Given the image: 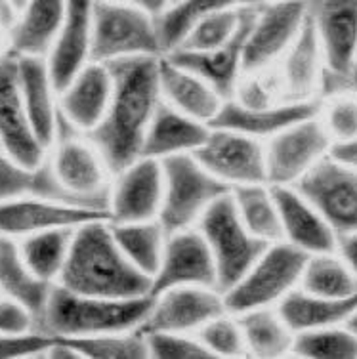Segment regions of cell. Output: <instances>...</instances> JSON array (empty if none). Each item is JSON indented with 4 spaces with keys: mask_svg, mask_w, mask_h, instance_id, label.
Here are the masks:
<instances>
[{
    "mask_svg": "<svg viewBox=\"0 0 357 359\" xmlns=\"http://www.w3.org/2000/svg\"><path fill=\"white\" fill-rule=\"evenodd\" d=\"M159 57L137 55L107 63L113 92L102 121L86 136L111 176L142 157L145 132L161 104Z\"/></svg>",
    "mask_w": 357,
    "mask_h": 359,
    "instance_id": "obj_1",
    "label": "cell"
},
{
    "mask_svg": "<svg viewBox=\"0 0 357 359\" xmlns=\"http://www.w3.org/2000/svg\"><path fill=\"white\" fill-rule=\"evenodd\" d=\"M79 294L109 298L151 297V279L132 266L111 235L107 218L75 228L58 283Z\"/></svg>",
    "mask_w": 357,
    "mask_h": 359,
    "instance_id": "obj_2",
    "label": "cell"
},
{
    "mask_svg": "<svg viewBox=\"0 0 357 359\" xmlns=\"http://www.w3.org/2000/svg\"><path fill=\"white\" fill-rule=\"evenodd\" d=\"M149 306L151 297H94L54 285L36 321V331L52 339H83L103 332L132 331L142 325Z\"/></svg>",
    "mask_w": 357,
    "mask_h": 359,
    "instance_id": "obj_3",
    "label": "cell"
},
{
    "mask_svg": "<svg viewBox=\"0 0 357 359\" xmlns=\"http://www.w3.org/2000/svg\"><path fill=\"white\" fill-rule=\"evenodd\" d=\"M163 165V203L159 210L166 233L195 228L216 201L229 194V187L213 176L195 155H176Z\"/></svg>",
    "mask_w": 357,
    "mask_h": 359,
    "instance_id": "obj_4",
    "label": "cell"
},
{
    "mask_svg": "<svg viewBox=\"0 0 357 359\" xmlns=\"http://www.w3.org/2000/svg\"><path fill=\"white\" fill-rule=\"evenodd\" d=\"M308 256L285 241L269 243L245 276L222 292L226 310L231 313L274 308L296 289Z\"/></svg>",
    "mask_w": 357,
    "mask_h": 359,
    "instance_id": "obj_5",
    "label": "cell"
},
{
    "mask_svg": "<svg viewBox=\"0 0 357 359\" xmlns=\"http://www.w3.org/2000/svg\"><path fill=\"white\" fill-rule=\"evenodd\" d=\"M137 55H163L155 15L128 0H94L92 62L111 63Z\"/></svg>",
    "mask_w": 357,
    "mask_h": 359,
    "instance_id": "obj_6",
    "label": "cell"
},
{
    "mask_svg": "<svg viewBox=\"0 0 357 359\" xmlns=\"http://www.w3.org/2000/svg\"><path fill=\"white\" fill-rule=\"evenodd\" d=\"M195 228L199 229L213 255L216 287L220 292L237 283L269 245L245 228L229 194L216 201Z\"/></svg>",
    "mask_w": 357,
    "mask_h": 359,
    "instance_id": "obj_7",
    "label": "cell"
},
{
    "mask_svg": "<svg viewBox=\"0 0 357 359\" xmlns=\"http://www.w3.org/2000/svg\"><path fill=\"white\" fill-rule=\"evenodd\" d=\"M55 178L71 194L107 210L111 172L88 136L58 115L54 142L48 149Z\"/></svg>",
    "mask_w": 357,
    "mask_h": 359,
    "instance_id": "obj_8",
    "label": "cell"
},
{
    "mask_svg": "<svg viewBox=\"0 0 357 359\" xmlns=\"http://www.w3.org/2000/svg\"><path fill=\"white\" fill-rule=\"evenodd\" d=\"M338 235L357 229V170L330 155L316 163L292 186Z\"/></svg>",
    "mask_w": 357,
    "mask_h": 359,
    "instance_id": "obj_9",
    "label": "cell"
},
{
    "mask_svg": "<svg viewBox=\"0 0 357 359\" xmlns=\"http://www.w3.org/2000/svg\"><path fill=\"white\" fill-rule=\"evenodd\" d=\"M306 15V0H275L255 6V15L245 36L243 71H266L279 62L300 33Z\"/></svg>",
    "mask_w": 357,
    "mask_h": 359,
    "instance_id": "obj_10",
    "label": "cell"
},
{
    "mask_svg": "<svg viewBox=\"0 0 357 359\" xmlns=\"http://www.w3.org/2000/svg\"><path fill=\"white\" fill-rule=\"evenodd\" d=\"M330 144L317 115L283 128L264 142L266 182L269 186H295L311 166L329 155Z\"/></svg>",
    "mask_w": 357,
    "mask_h": 359,
    "instance_id": "obj_11",
    "label": "cell"
},
{
    "mask_svg": "<svg viewBox=\"0 0 357 359\" xmlns=\"http://www.w3.org/2000/svg\"><path fill=\"white\" fill-rule=\"evenodd\" d=\"M193 155L229 189L266 182L264 142L247 134L210 126L205 144Z\"/></svg>",
    "mask_w": 357,
    "mask_h": 359,
    "instance_id": "obj_12",
    "label": "cell"
},
{
    "mask_svg": "<svg viewBox=\"0 0 357 359\" xmlns=\"http://www.w3.org/2000/svg\"><path fill=\"white\" fill-rule=\"evenodd\" d=\"M163 203V165L149 157H137L111 176L107 189V220H157Z\"/></svg>",
    "mask_w": 357,
    "mask_h": 359,
    "instance_id": "obj_13",
    "label": "cell"
},
{
    "mask_svg": "<svg viewBox=\"0 0 357 359\" xmlns=\"http://www.w3.org/2000/svg\"><path fill=\"white\" fill-rule=\"evenodd\" d=\"M226 311L224 297L214 287H174L151 297L147 316L137 327L144 332H189Z\"/></svg>",
    "mask_w": 357,
    "mask_h": 359,
    "instance_id": "obj_14",
    "label": "cell"
},
{
    "mask_svg": "<svg viewBox=\"0 0 357 359\" xmlns=\"http://www.w3.org/2000/svg\"><path fill=\"white\" fill-rule=\"evenodd\" d=\"M174 287H216V268L208 245L197 228L168 233L163 258L151 277V292Z\"/></svg>",
    "mask_w": 357,
    "mask_h": 359,
    "instance_id": "obj_15",
    "label": "cell"
},
{
    "mask_svg": "<svg viewBox=\"0 0 357 359\" xmlns=\"http://www.w3.org/2000/svg\"><path fill=\"white\" fill-rule=\"evenodd\" d=\"M0 149L29 166L48 155L29 123L18 83V55L10 50L0 54Z\"/></svg>",
    "mask_w": 357,
    "mask_h": 359,
    "instance_id": "obj_16",
    "label": "cell"
},
{
    "mask_svg": "<svg viewBox=\"0 0 357 359\" xmlns=\"http://www.w3.org/2000/svg\"><path fill=\"white\" fill-rule=\"evenodd\" d=\"M96 218H107L102 208L65 201L23 197L0 203V235L21 239L27 235L60 228H79Z\"/></svg>",
    "mask_w": 357,
    "mask_h": 359,
    "instance_id": "obj_17",
    "label": "cell"
},
{
    "mask_svg": "<svg viewBox=\"0 0 357 359\" xmlns=\"http://www.w3.org/2000/svg\"><path fill=\"white\" fill-rule=\"evenodd\" d=\"M325 67L348 75L357 52V0H306Z\"/></svg>",
    "mask_w": 357,
    "mask_h": 359,
    "instance_id": "obj_18",
    "label": "cell"
},
{
    "mask_svg": "<svg viewBox=\"0 0 357 359\" xmlns=\"http://www.w3.org/2000/svg\"><path fill=\"white\" fill-rule=\"evenodd\" d=\"M92 12L94 0H69L62 27L44 55L58 92L92 62Z\"/></svg>",
    "mask_w": 357,
    "mask_h": 359,
    "instance_id": "obj_19",
    "label": "cell"
},
{
    "mask_svg": "<svg viewBox=\"0 0 357 359\" xmlns=\"http://www.w3.org/2000/svg\"><path fill=\"white\" fill-rule=\"evenodd\" d=\"M319 109H321L319 100H285L262 109H247L234 100H224L210 126L229 128L266 142L274 134L295 125L298 121L316 117Z\"/></svg>",
    "mask_w": 357,
    "mask_h": 359,
    "instance_id": "obj_20",
    "label": "cell"
},
{
    "mask_svg": "<svg viewBox=\"0 0 357 359\" xmlns=\"http://www.w3.org/2000/svg\"><path fill=\"white\" fill-rule=\"evenodd\" d=\"M113 92L109 65L90 62L58 94L60 115L84 134L102 121Z\"/></svg>",
    "mask_w": 357,
    "mask_h": 359,
    "instance_id": "obj_21",
    "label": "cell"
},
{
    "mask_svg": "<svg viewBox=\"0 0 357 359\" xmlns=\"http://www.w3.org/2000/svg\"><path fill=\"white\" fill-rule=\"evenodd\" d=\"M281 224V241L306 255L330 252L337 247V233L323 216L304 199L292 186H271Z\"/></svg>",
    "mask_w": 357,
    "mask_h": 359,
    "instance_id": "obj_22",
    "label": "cell"
},
{
    "mask_svg": "<svg viewBox=\"0 0 357 359\" xmlns=\"http://www.w3.org/2000/svg\"><path fill=\"white\" fill-rule=\"evenodd\" d=\"M18 83L29 123L39 142L50 149L60 115V92L52 81L44 55H18Z\"/></svg>",
    "mask_w": 357,
    "mask_h": 359,
    "instance_id": "obj_23",
    "label": "cell"
},
{
    "mask_svg": "<svg viewBox=\"0 0 357 359\" xmlns=\"http://www.w3.org/2000/svg\"><path fill=\"white\" fill-rule=\"evenodd\" d=\"M210 125L174 109L161 100L145 132L142 157L165 161L176 155H193L205 144Z\"/></svg>",
    "mask_w": 357,
    "mask_h": 359,
    "instance_id": "obj_24",
    "label": "cell"
},
{
    "mask_svg": "<svg viewBox=\"0 0 357 359\" xmlns=\"http://www.w3.org/2000/svg\"><path fill=\"white\" fill-rule=\"evenodd\" d=\"M159 90L165 104L206 125L213 123L224 104V97L205 79L165 54L159 57Z\"/></svg>",
    "mask_w": 357,
    "mask_h": 359,
    "instance_id": "obj_25",
    "label": "cell"
},
{
    "mask_svg": "<svg viewBox=\"0 0 357 359\" xmlns=\"http://www.w3.org/2000/svg\"><path fill=\"white\" fill-rule=\"evenodd\" d=\"M255 15V6L250 10L248 20L241 31L226 44L208 52H187V50H174L168 52L170 60L180 65H184L193 73H197L201 79H205L224 100L234 96L235 86L243 76V50H245V36L250 27V21Z\"/></svg>",
    "mask_w": 357,
    "mask_h": 359,
    "instance_id": "obj_26",
    "label": "cell"
},
{
    "mask_svg": "<svg viewBox=\"0 0 357 359\" xmlns=\"http://www.w3.org/2000/svg\"><path fill=\"white\" fill-rule=\"evenodd\" d=\"M67 4L69 0H25L8 29V50L18 55H46L67 14Z\"/></svg>",
    "mask_w": 357,
    "mask_h": 359,
    "instance_id": "obj_27",
    "label": "cell"
},
{
    "mask_svg": "<svg viewBox=\"0 0 357 359\" xmlns=\"http://www.w3.org/2000/svg\"><path fill=\"white\" fill-rule=\"evenodd\" d=\"M23 197H41V199L65 201V203L102 208L65 189L60 184V180L55 178L48 155L39 165L29 166L0 149V203L2 201L23 199ZM102 210H105V208H102Z\"/></svg>",
    "mask_w": 357,
    "mask_h": 359,
    "instance_id": "obj_28",
    "label": "cell"
},
{
    "mask_svg": "<svg viewBox=\"0 0 357 359\" xmlns=\"http://www.w3.org/2000/svg\"><path fill=\"white\" fill-rule=\"evenodd\" d=\"M281 88L287 100H314L325 57L314 23L306 15L300 33L281 55Z\"/></svg>",
    "mask_w": 357,
    "mask_h": 359,
    "instance_id": "obj_29",
    "label": "cell"
},
{
    "mask_svg": "<svg viewBox=\"0 0 357 359\" xmlns=\"http://www.w3.org/2000/svg\"><path fill=\"white\" fill-rule=\"evenodd\" d=\"M292 332L346 325L357 308V294L351 298H330L296 287L275 306Z\"/></svg>",
    "mask_w": 357,
    "mask_h": 359,
    "instance_id": "obj_30",
    "label": "cell"
},
{
    "mask_svg": "<svg viewBox=\"0 0 357 359\" xmlns=\"http://www.w3.org/2000/svg\"><path fill=\"white\" fill-rule=\"evenodd\" d=\"M55 283H48L29 268L21 258L18 241L0 235V294L25 306L39 321L46 306L50 290Z\"/></svg>",
    "mask_w": 357,
    "mask_h": 359,
    "instance_id": "obj_31",
    "label": "cell"
},
{
    "mask_svg": "<svg viewBox=\"0 0 357 359\" xmlns=\"http://www.w3.org/2000/svg\"><path fill=\"white\" fill-rule=\"evenodd\" d=\"M109 222V220H107ZM111 235L124 258L149 279L157 271L168 233L159 220L109 222Z\"/></svg>",
    "mask_w": 357,
    "mask_h": 359,
    "instance_id": "obj_32",
    "label": "cell"
},
{
    "mask_svg": "<svg viewBox=\"0 0 357 359\" xmlns=\"http://www.w3.org/2000/svg\"><path fill=\"white\" fill-rule=\"evenodd\" d=\"M241 323L247 355L262 359L283 358L292 350L295 332L283 321L277 308H256V310L235 313Z\"/></svg>",
    "mask_w": 357,
    "mask_h": 359,
    "instance_id": "obj_33",
    "label": "cell"
},
{
    "mask_svg": "<svg viewBox=\"0 0 357 359\" xmlns=\"http://www.w3.org/2000/svg\"><path fill=\"white\" fill-rule=\"evenodd\" d=\"M235 212L250 233L266 243L281 241V224L269 184H247L229 189Z\"/></svg>",
    "mask_w": 357,
    "mask_h": 359,
    "instance_id": "obj_34",
    "label": "cell"
},
{
    "mask_svg": "<svg viewBox=\"0 0 357 359\" xmlns=\"http://www.w3.org/2000/svg\"><path fill=\"white\" fill-rule=\"evenodd\" d=\"M250 6L248 0H172L170 4L155 15L157 33L163 54L178 48L189 29L203 18L224 8Z\"/></svg>",
    "mask_w": 357,
    "mask_h": 359,
    "instance_id": "obj_35",
    "label": "cell"
},
{
    "mask_svg": "<svg viewBox=\"0 0 357 359\" xmlns=\"http://www.w3.org/2000/svg\"><path fill=\"white\" fill-rule=\"evenodd\" d=\"M73 231L75 228L48 229V231H39V233L21 237L15 241H18L21 258L25 260L29 268L44 281L58 283L65 260H67Z\"/></svg>",
    "mask_w": 357,
    "mask_h": 359,
    "instance_id": "obj_36",
    "label": "cell"
},
{
    "mask_svg": "<svg viewBox=\"0 0 357 359\" xmlns=\"http://www.w3.org/2000/svg\"><path fill=\"white\" fill-rule=\"evenodd\" d=\"M298 287L314 294L330 298H351L357 294V277L335 250L309 255Z\"/></svg>",
    "mask_w": 357,
    "mask_h": 359,
    "instance_id": "obj_37",
    "label": "cell"
},
{
    "mask_svg": "<svg viewBox=\"0 0 357 359\" xmlns=\"http://www.w3.org/2000/svg\"><path fill=\"white\" fill-rule=\"evenodd\" d=\"M252 6L224 8L218 12L206 15L199 23H195L189 33L184 36L176 50L187 52H208L226 44L234 39L248 20ZM174 52V50H172Z\"/></svg>",
    "mask_w": 357,
    "mask_h": 359,
    "instance_id": "obj_38",
    "label": "cell"
},
{
    "mask_svg": "<svg viewBox=\"0 0 357 359\" xmlns=\"http://www.w3.org/2000/svg\"><path fill=\"white\" fill-rule=\"evenodd\" d=\"M290 353L309 359H356L357 337L346 325L296 332Z\"/></svg>",
    "mask_w": 357,
    "mask_h": 359,
    "instance_id": "obj_39",
    "label": "cell"
},
{
    "mask_svg": "<svg viewBox=\"0 0 357 359\" xmlns=\"http://www.w3.org/2000/svg\"><path fill=\"white\" fill-rule=\"evenodd\" d=\"M73 346L79 358L86 359H145L149 358L145 337L137 329L103 332L83 339H62Z\"/></svg>",
    "mask_w": 357,
    "mask_h": 359,
    "instance_id": "obj_40",
    "label": "cell"
},
{
    "mask_svg": "<svg viewBox=\"0 0 357 359\" xmlns=\"http://www.w3.org/2000/svg\"><path fill=\"white\" fill-rule=\"evenodd\" d=\"M195 337L205 346L210 358H243V355H247L239 319L231 311H222L220 316L206 321L199 331L195 332Z\"/></svg>",
    "mask_w": 357,
    "mask_h": 359,
    "instance_id": "obj_41",
    "label": "cell"
},
{
    "mask_svg": "<svg viewBox=\"0 0 357 359\" xmlns=\"http://www.w3.org/2000/svg\"><path fill=\"white\" fill-rule=\"evenodd\" d=\"M144 334V332H142ZM145 344L149 358L157 359H206L210 353L199 339L189 332H147Z\"/></svg>",
    "mask_w": 357,
    "mask_h": 359,
    "instance_id": "obj_42",
    "label": "cell"
},
{
    "mask_svg": "<svg viewBox=\"0 0 357 359\" xmlns=\"http://www.w3.org/2000/svg\"><path fill=\"white\" fill-rule=\"evenodd\" d=\"M329 109L321 121L330 142H342L357 134V97L351 94L330 97Z\"/></svg>",
    "mask_w": 357,
    "mask_h": 359,
    "instance_id": "obj_43",
    "label": "cell"
},
{
    "mask_svg": "<svg viewBox=\"0 0 357 359\" xmlns=\"http://www.w3.org/2000/svg\"><path fill=\"white\" fill-rule=\"evenodd\" d=\"M227 100H234L247 109H262V107H271L277 104L274 84L262 75V71L243 73L235 86L234 96Z\"/></svg>",
    "mask_w": 357,
    "mask_h": 359,
    "instance_id": "obj_44",
    "label": "cell"
},
{
    "mask_svg": "<svg viewBox=\"0 0 357 359\" xmlns=\"http://www.w3.org/2000/svg\"><path fill=\"white\" fill-rule=\"evenodd\" d=\"M52 342L54 339L41 331H31L27 334H2L0 332V359L44 355Z\"/></svg>",
    "mask_w": 357,
    "mask_h": 359,
    "instance_id": "obj_45",
    "label": "cell"
},
{
    "mask_svg": "<svg viewBox=\"0 0 357 359\" xmlns=\"http://www.w3.org/2000/svg\"><path fill=\"white\" fill-rule=\"evenodd\" d=\"M36 331L33 313L12 298L0 294V332L2 334H27Z\"/></svg>",
    "mask_w": 357,
    "mask_h": 359,
    "instance_id": "obj_46",
    "label": "cell"
},
{
    "mask_svg": "<svg viewBox=\"0 0 357 359\" xmlns=\"http://www.w3.org/2000/svg\"><path fill=\"white\" fill-rule=\"evenodd\" d=\"M335 252L342 258L344 264L351 269V273L357 277V229L350 233L338 235Z\"/></svg>",
    "mask_w": 357,
    "mask_h": 359,
    "instance_id": "obj_47",
    "label": "cell"
},
{
    "mask_svg": "<svg viewBox=\"0 0 357 359\" xmlns=\"http://www.w3.org/2000/svg\"><path fill=\"white\" fill-rule=\"evenodd\" d=\"M329 155L338 163L357 170V134L348 140H342V142H332Z\"/></svg>",
    "mask_w": 357,
    "mask_h": 359,
    "instance_id": "obj_48",
    "label": "cell"
},
{
    "mask_svg": "<svg viewBox=\"0 0 357 359\" xmlns=\"http://www.w3.org/2000/svg\"><path fill=\"white\" fill-rule=\"evenodd\" d=\"M128 2H132L134 6L142 8L147 14L159 15L168 4H170L172 0H128Z\"/></svg>",
    "mask_w": 357,
    "mask_h": 359,
    "instance_id": "obj_49",
    "label": "cell"
},
{
    "mask_svg": "<svg viewBox=\"0 0 357 359\" xmlns=\"http://www.w3.org/2000/svg\"><path fill=\"white\" fill-rule=\"evenodd\" d=\"M15 6L12 0H0V27L10 29V25L14 23L15 20Z\"/></svg>",
    "mask_w": 357,
    "mask_h": 359,
    "instance_id": "obj_50",
    "label": "cell"
},
{
    "mask_svg": "<svg viewBox=\"0 0 357 359\" xmlns=\"http://www.w3.org/2000/svg\"><path fill=\"white\" fill-rule=\"evenodd\" d=\"M348 86H350V94L357 97V52L351 60L350 71H348Z\"/></svg>",
    "mask_w": 357,
    "mask_h": 359,
    "instance_id": "obj_51",
    "label": "cell"
},
{
    "mask_svg": "<svg viewBox=\"0 0 357 359\" xmlns=\"http://www.w3.org/2000/svg\"><path fill=\"white\" fill-rule=\"evenodd\" d=\"M346 327H348V329H350V331L357 337V308H356V311H353V313L350 316V319L346 321Z\"/></svg>",
    "mask_w": 357,
    "mask_h": 359,
    "instance_id": "obj_52",
    "label": "cell"
},
{
    "mask_svg": "<svg viewBox=\"0 0 357 359\" xmlns=\"http://www.w3.org/2000/svg\"><path fill=\"white\" fill-rule=\"evenodd\" d=\"M266 2H275V0H248L250 6H258V4H266Z\"/></svg>",
    "mask_w": 357,
    "mask_h": 359,
    "instance_id": "obj_53",
    "label": "cell"
},
{
    "mask_svg": "<svg viewBox=\"0 0 357 359\" xmlns=\"http://www.w3.org/2000/svg\"><path fill=\"white\" fill-rule=\"evenodd\" d=\"M12 2H14V6H15V10H18V8L21 6V4H23V2H25V0H12Z\"/></svg>",
    "mask_w": 357,
    "mask_h": 359,
    "instance_id": "obj_54",
    "label": "cell"
},
{
    "mask_svg": "<svg viewBox=\"0 0 357 359\" xmlns=\"http://www.w3.org/2000/svg\"><path fill=\"white\" fill-rule=\"evenodd\" d=\"M102 2H119V0H102Z\"/></svg>",
    "mask_w": 357,
    "mask_h": 359,
    "instance_id": "obj_55",
    "label": "cell"
}]
</instances>
